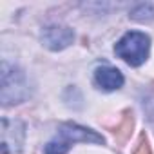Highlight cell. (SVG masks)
Here are the masks:
<instances>
[{
	"instance_id": "cell-1",
	"label": "cell",
	"mask_w": 154,
	"mask_h": 154,
	"mask_svg": "<svg viewBox=\"0 0 154 154\" xmlns=\"http://www.w3.org/2000/svg\"><path fill=\"white\" fill-rule=\"evenodd\" d=\"M74 143H96V145H103L105 140L102 134H98L93 129L82 127L78 123H62L54 134L53 140L47 141L44 154H67V150L74 145Z\"/></svg>"
},
{
	"instance_id": "cell-2",
	"label": "cell",
	"mask_w": 154,
	"mask_h": 154,
	"mask_svg": "<svg viewBox=\"0 0 154 154\" xmlns=\"http://www.w3.org/2000/svg\"><path fill=\"white\" fill-rule=\"evenodd\" d=\"M149 51H150V38H149V35H145L141 31L125 33L114 45L116 56L132 67L145 63V60L149 58Z\"/></svg>"
},
{
	"instance_id": "cell-3",
	"label": "cell",
	"mask_w": 154,
	"mask_h": 154,
	"mask_svg": "<svg viewBox=\"0 0 154 154\" xmlns=\"http://www.w3.org/2000/svg\"><path fill=\"white\" fill-rule=\"evenodd\" d=\"M29 94H31L29 84L22 69L4 62L2 63V103L4 105L22 103L29 98Z\"/></svg>"
},
{
	"instance_id": "cell-4",
	"label": "cell",
	"mask_w": 154,
	"mask_h": 154,
	"mask_svg": "<svg viewBox=\"0 0 154 154\" xmlns=\"http://www.w3.org/2000/svg\"><path fill=\"white\" fill-rule=\"evenodd\" d=\"M2 141L0 149L2 154H18L24 149L26 141V125L17 118H2Z\"/></svg>"
},
{
	"instance_id": "cell-5",
	"label": "cell",
	"mask_w": 154,
	"mask_h": 154,
	"mask_svg": "<svg viewBox=\"0 0 154 154\" xmlns=\"http://www.w3.org/2000/svg\"><path fill=\"white\" fill-rule=\"evenodd\" d=\"M40 40L49 51H62L74 42V33L67 26L53 24V26H47L42 29Z\"/></svg>"
},
{
	"instance_id": "cell-6",
	"label": "cell",
	"mask_w": 154,
	"mask_h": 154,
	"mask_svg": "<svg viewBox=\"0 0 154 154\" xmlns=\"http://www.w3.org/2000/svg\"><path fill=\"white\" fill-rule=\"evenodd\" d=\"M123 82H125L123 74L116 67L102 65V67H96L94 71V84L103 91H116L123 85Z\"/></svg>"
},
{
	"instance_id": "cell-7",
	"label": "cell",
	"mask_w": 154,
	"mask_h": 154,
	"mask_svg": "<svg viewBox=\"0 0 154 154\" xmlns=\"http://www.w3.org/2000/svg\"><path fill=\"white\" fill-rule=\"evenodd\" d=\"M132 20H136V22H152L154 20V4H150V2H145V4H138L132 11H131V15H129Z\"/></svg>"
},
{
	"instance_id": "cell-8",
	"label": "cell",
	"mask_w": 154,
	"mask_h": 154,
	"mask_svg": "<svg viewBox=\"0 0 154 154\" xmlns=\"http://www.w3.org/2000/svg\"><path fill=\"white\" fill-rule=\"evenodd\" d=\"M132 125H134V118H132V114L127 111L125 116H123V120L120 122V125L114 129V136H116V140H118L120 143H125V141H127V138H129L131 132H132Z\"/></svg>"
},
{
	"instance_id": "cell-9",
	"label": "cell",
	"mask_w": 154,
	"mask_h": 154,
	"mask_svg": "<svg viewBox=\"0 0 154 154\" xmlns=\"http://www.w3.org/2000/svg\"><path fill=\"white\" fill-rule=\"evenodd\" d=\"M132 154H152L150 145H149V140H147V136H145V134H141V136H140L138 145H136V149H134V152H132Z\"/></svg>"
}]
</instances>
